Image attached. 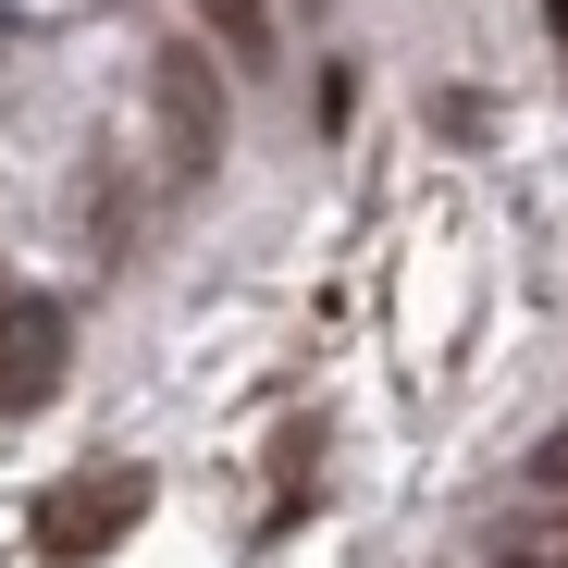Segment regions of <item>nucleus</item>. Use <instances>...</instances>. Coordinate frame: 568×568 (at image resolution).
Here are the masks:
<instances>
[{
	"label": "nucleus",
	"mask_w": 568,
	"mask_h": 568,
	"mask_svg": "<svg viewBox=\"0 0 568 568\" xmlns=\"http://www.w3.org/2000/svg\"><path fill=\"white\" fill-rule=\"evenodd\" d=\"M199 26L223 38V62H272V0H199Z\"/></svg>",
	"instance_id": "obj_4"
},
{
	"label": "nucleus",
	"mask_w": 568,
	"mask_h": 568,
	"mask_svg": "<svg viewBox=\"0 0 568 568\" xmlns=\"http://www.w3.org/2000/svg\"><path fill=\"white\" fill-rule=\"evenodd\" d=\"M136 519H149V469H74V483H50V495H38L26 544H38L50 568H100Z\"/></svg>",
	"instance_id": "obj_1"
},
{
	"label": "nucleus",
	"mask_w": 568,
	"mask_h": 568,
	"mask_svg": "<svg viewBox=\"0 0 568 568\" xmlns=\"http://www.w3.org/2000/svg\"><path fill=\"white\" fill-rule=\"evenodd\" d=\"M211 161H223V87H211L199 50H161V173L199 185Z\"/></svg>",
	"instance_id": "obj_2"
},
{
	"label": "nucleus",
	"mask_w": 568,
	"mask_h": 568,
	"mask_svg": "<svg viewBox=\"0 0 568 568\" xmlns=\"http://www.w3.org/2000/svg\"><path fill=\"white\" fill-rule=\"evenodd\" d=\"M556 26H568V0H556Z\"/></svg>",
	"instance_id": "obj_6"
},
{
	"label": "nucleus",
	"mask_w": 568,
	"mask_h": 568,
	"mask_svg": "<svg viewBox=\"0 0 568 568\" xmlns=\"http://www.w3.org/2000/svg\"><path fill=\"white\" fill-rule=\"evenodd\" d=\"M0 310H13V272H0Z\"/></svg>",
	"instance_id": "obj_5"
},
{
	"label": "nucleus",
	"mask_w": 568,
	"mask_h": 568,
	"mask_svg": "<svg viewBox=\"0 0 568 568\" xmlns=\"http://www.w3.org/2000/svg\"><path fill=\"white\" fill-rule=\"evenodd\" d=\"M62 346H74V322H62L50 297H13V310H0V420H38V408L62 396Z\"/></svg>",
	"instance_id": "obj_3"
}]
</instances>
